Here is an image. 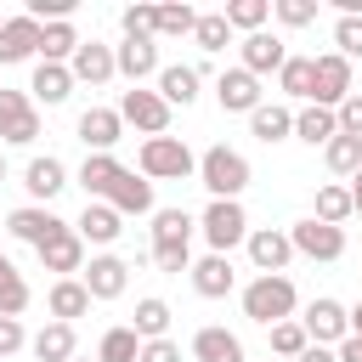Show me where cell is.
<instances>
[{
	"instance_id": "obj_1",
	"label": "cell",
	"mask_w": 362,
	"mask_h": 362,
	"mask_svg": "<svg viewBox=\"0 0 362 362\" xmlns=\"http://www.w3.org/2000/svg\"><path fill=\"white\" fill-rule=\"evenodd\" d=\"M192 215L187 209H153V266L181 277L192 272Z\"/></svg>"
},
{
	"instance_id": "obj_2",
	"label": "cell",
	"mask_w": 362,
	"mask_h": 362,
	"mask_svg": "<svg viewBox=\"0 0 362 362\" xmlns=\"http://www.w3.org/2000/svg\"><path fill=\"white\" fill-rule=\"evenodd\" d=\"M294 305H300V288L288 283V272L255 277V283L243 288V317H249V322H260V328L288 322V317H294Z\"/></svg>"
},
{
	"instance_id": "obj_3",
	"label": "cell",
	"mask_w": 362,
	"mask_h": 362,
	"mask_svg": "<svg viewBox=\"0 0 362 362\" xmlns=\"http://www.w3.org/2000/svg\"><path fill=\"white\" fill-rule=\"evenodd\" d=\"M198 181L209 187V198H238V192L249 187V158H243L238 147L215 141V147L198 158Z\"/></svg>"
},
{
	"instance_id": "obj_4",
	"label": "cell",
	"mask_w": 362,
	"mask_h": 362,
	"mask_svg": "<svg viewBox=\"0 0 362 362\" xmlns=\"http://www.w3.org/2000/svg\"><path fill=\"white\" fill-rule=\"evenodd\" d=\"M192 170H198V158L181 136H147L141 141V175L147 181H187Z\"/></svg>"
},
{
	"instance_id": "obj_5",
	"label": "cell",
	"mask_w": 362,
	"mask_h": 362,
	"mask_svg": "<svg viewBox=\"0 0 362 362\" xmlns=\"http://www.w3.org/2000/svg\"><path fill=\"white\" fill-rule=\"evenodd\" d=\"M198 232L209 238L215 255H232L238 243H249V215L238 198H209V209L198 215Z\"/></svg>"
},
{
	"instance_id": "obj_6",
	"label": "cell",
	"mask_w": 362,
	"mask_h": 362,
	"mask_svg": "<svg viewBox=\"0 0 362 362\" xmlns=\"http://www.w3.org/2000/svg\"><path fill=\"white\" fill-rule=\"evenodd\" d=\"M119 119L136 124L141 136H164V130H170V102H164L158 90H147V85H130V90L119 96Z\"/></svg>"
},
{
	"instance_id": "obj_7",
	"label": "cell",
	"mask_w": 362,
	"mask_h": 362,
	"mask_svg": "<svg viewBox=\"0 0 362 362\" xmlns=\"http://www.w3.org/2000/svg\"><path fill=\"white\" fill-rule=\"evenodd\" d=\"M288 243H294V255H305V260H339V255H345V226H328V221L305 215V221L288 226Z\"/></svg>"
},
{
	"instance_id": "obj_8",
	"label": "cell",
	"mask_w": 362,
	"mask_h": 362,
	"mask_svg": "<svg viewBox=\"0 0 362 362\" xmlns=\"http://www.w3.org/2000/svg\"><path fill=\"white\" fill-rule=\"evenodd\" d=\"M34 136H40V107H34V96H23V90H6V85H0V141L28 147Z\"/></svg>"
},
{
	"instance_id": "obj_9",
	"label": "cell",
	"mask_w": 362,
	"mask_h": 362,
	"mask_svg": "<svg viewBox=\"0 0 362 362\" xmlns=\"http://www.w3.org/2000/svg\"><path fill=\"white\" fill-rule=\"evenodd\" d=\"M305 334H311V345H339L345 334H351V311L339 305V300H328V294H317L311 305H305Z\"/></svg>"
},
{
	"instance_id": "obj_10",
	"label": "cell",
	"mask_w": 362,
	"mask_h": 362,
	"mask_svg": "<svg viewBox=\"0 0 362 362\" xmlns=\"http://www.w3.org/2000/svg\"><path fill=\"white\" fill-rule=\"evenodd\" d=\"M40 266L45 272H57V277H74V272H85V238L74 232V226H62V232H51L40 249Z\"/></svg>"
},
{
	"instance_id": "obj_11",
	"label": "cell",
	"mask_w": 362,
	"mask_h": 362,
	"mask_svg": "<svg viewBox=\"0 0 362 362\" xmlns=\"http://www.w3.org/2000/svg\"><path fill=\"white\" fill-rule=\"evenodd\" d=\"M40 23L28 17V11H17V17H6L0 23V68H11V62H28V57H40Z\"/></svg>"
},
{
	"instance_id": "obj_12",
	"label": "cell",
	"mask_w": 362,
	"mask_h": 362,
	"mask_svg": "<svg viewBox=\"0 0 362 362\" xmlns=\"http://www.w3.org/2000/svg\"><path fill=\"white\" fill-rule=\"evenodd\" d=\"M351 90H356V85H351V62H345L339 51H322V57H317V96H311V102L339 113V102H345Z\"/></svg>"
},
{
	"instance_id": "obj_13",
	"label": "cell",
	"mask_w": 362,
	"mask_h": 362,
	"mask_svg": "<svg viewBox=\"0 0 362 362\" xmlns=\"http://www.w3.org/2000/svg\"><path fill=\"white\" fill-rule=\"evenodd\" d=\"M215 102H221V113H255L260 107V79L238 62V68H226L215 79Z\"/></svg>"
},
{
	"instance_id": "obj_14",
	"label": "cell",
	"mask_w": 362,
	"mask_h": 362,
	"mask_svg": "<svg viewBox=\"0 0 362 362\" xmlns=\"http://www.w3.org/2000/svg\"><path fill=\"white\" fill-rule=\"evenodd\" d=\"M249 260H255V272H260V277L283 272V266L294 260L288 232H283V226H255V232H249Z\"/></svg>"
},
{
	"instance_id": "obj_15",
	"label": "cell",
	"mask_w": 362,
	"mask_h": 362,
	"mask_svg": "<svg viewBox=\"0 0 362 362\" xmlns=\"http://www.w3.org/2000/svg\"><path fill=\"white\" fill-rule=\"evenodd\" d=\"M79 283L90 288V300H119V294L130 288V266H124L119 255H96V260L79 272Z\"/></svg>"
},
{
	"instance_id": "obj_16",
	"label": "cell",
	"mask_w": 362,
	"mask_h": 362,
	"mask_svg": "<svg viewBox=\"0 0 362 362\" xmlns=\"http://www.w3.org/2000/svg\"><path fill=\"white\" fill-rule=\"evenodd\" d=\"M62 226H68V221H57L45 204H23V209H11V215H6V232H11L17 243H34V249H40L51 232H62Z\"/></svg>"
},
{
	"instance_id": "obj_17",
	"label": "cell",
	"mask_w": 362,
	"mask_h": 362,
	"mask_svg": "<svg viewBox=\"0 0 362 362\" xmlns=\"http://www.w3.org/2000/svg\"><path fill=\"white\" fill-rule=\"evenodd\" d=\"M102 204H113L119 215H153V181L136 175V170H119V181L107 187Z\"/></svg>"
},
{
	"instance_id": "obj_18",
	"label": "cell",
	"mask_w": 362,
	"mask_h": 362,
	"mask_svg": "<svg viewBox=\"0 0 362 362\" xmlns=\"http://www.w3.org/2000/svg\"><path fill=\"white\" fill-rule=\"evenodd\" d=\"M283 62H288V45L277 40V34H243V68L260 79V74H283Z\"/></svg>"
},
{
	"instance_id": "obj_19",
	"label": "cell",
	"mask_w": 362,
	"mask_h": 362,
	"mask_svg": "<svg viewBox=\"0 0 362 362\" xmlns=\"http://www.w3.org/2000/svg\"><path fill=\"white\" fill-rule=\"evenodd\" d=\"M74 79H85V85H107L113 74H119V57H113V45H102V40H85L79 51H74Z\"/></svg>"
},
{
	"instance_id": "obj_20",
	"label": "cell",
	"mask_w": 362,
	"mask_h": 362,
	"mask_svg": "<svg viewBox=\"0 0 362 362\" xmlns=\"http://www.w3.org/2000/svg\"><path fill=\"white\" fill-rule=\"evenodd\" d=\"M74 68L68 62H34V79H28V90H34V102H45V107H57V102H68L74 96Z\"/></svg>"
},
{
	"instance_id": "obj_21",
	"label": "cell",
	"mask_w": 362,
	"mask_h": 362,
	"mask_svg": "<svg viewBox=\"0 0 362 362\" xmlns=\"http://www.w3.org/2000/svg\"><path fill=\"white\" fill-rule=\"evenodd\" d=\"M119 130H124L119 107H85V113H79V141H85V153H107V147L119 141Z\"/></svg>"
},
{
	"instance_id": "obj_22",
	"label": "cell",
	"mask_w": 362,
	"mask_h": 362,
	"mask_svg": "<svg viewBox=\"0 0 362 362\" xmlns=\"http://www.w3.org/2000/svg\"><path fill=\"white\" fill-rule=\"evenodd\" d=\"M232 283H238L232 255H204V260H192V288H198L204 300H226Z\"/></svg>"
},
{
	"instance_id": "obj_23",
	"label": "cell",
	"mask_w": 362,
	"mask_h": 362,
	"mask_svg": "<svg viewBox=\"0 0 362 362\" xmlns=\"http://www.w3.org/2000/svg\"><path fill=\"white\" fill-rule=\"evenodd\" d=\"M198 85H204V74H198L192 62H170V68H158V96H164L170 107H192V102H198Z\"/></svg>"
},
{
	"instance_id": "obj_24",
	"label": "cell",
	"mask_w": 362,
	"mask_h": 362,
	"mask_svg": "<svg viewBox=\"0 0 362 362\" xmlns=\"http://www.w3.org/2000/svg\"><path fill=\"white\" fill-rule=\"evenodd\" d=\"M23 187H28V198L34 204H51L62 187H68V170H62V158H28V170H23Z\"/></svg>"
},
{
	"instance_id": "obj_25",
	"label": "cell",
	"mask_w": 362,
	"mask_h": 362,
	"mask_svg": "<svg viewBox=\"0 0 362 362\" xmlns=\"http://www.w3.org/2000/svg\"><path fill=\"white\" fill-rule=\"evenodd\" d=\"M28 351H34L40 362H74V356H79L74 322H57V317H51V322H45V328H40L34 339H28Z\"/></svg>"
},
{
	"instance_id": "obj_26",
	"label": "cell",
	"mask_w": 362,
	"mask_h": 362,
	"mask_svg": "<svg viewBox=\"0 0 362 362\" xmlns=\"http://www.w3.org/2000/svg\"><path fill=\"white\" fill-rule=\"evenodd\" d=\"M192 362H249V356H243V339L232 328H198L192 334Z\"/></svg>"
},
{
	"instance_id": "obj_27",
	"label": "cell",
	"mask_w": 362,
	"mask_h": 362,
	"mask_svg": "<svg viewBox=\"0 0 362 362\" xmlns=\"http://www.w3.org/2000/svg\"><path fill=\"white\" fill-rule=\"evenodd\" d=\"M294 136H300L305 147H328V141L339 136V113H334V107H317V102H305V107L294 113Z\"/></svg>"
},
{
	"instance_id": "obj_28",
	"label": "cell",
	"mask_w": 362,
	"mask_h": 362,
	"mask_svg": "<svg viewBox=\"0 0 362 362\" xmlns=\"http://www.w3.org/2000/svg\"><path fill=\"white\" fill-rule=\"evenodd\" d=\"M119 158L113 153H85V164H79V187H85V204H102L107 198V187L119 181Z\"/></svg>"
},
{
	"instance_id": "obj_29",
	"label": "cell",
	"mask_w": 362,
	"mask_h": 362,
	"mask_svg": "<svg viewBox=\"0 0 362 362\" xmlns=\"http://www.w3.org/2000/svg\"><path fill=\"white\" fill-rule=\"evenodd\" d=\"M113 57H119V74L130 85H141L147 74H158V40H124V45H113Z\"/></svg>"
},
{
	"instance_id": "obj_30",
	"label": "cell",
	"mask_w": 362,
	"mask_h": 362,
	"mask_svg": "<svg viewBox=\"0 0 362 362\" xmlns=\"http://www.w3.org/2000/svg\"><path fill=\"white\" fill-rule=\"evenodd\" d=\"M74 232H79L85 243H113V238L124 232V215H119L113 204H85V215L74 221Z\"/></svg>"
},
{
	"instance_id": "obj_31",
	"label": "cell",
	"mask_w": 362,
	"mask_h": 362,
	"mask_svg": "<svg viewBox=\"0 0 362 362\" xmlns=\"http://www.w3.org/2000/svg\"><path fill=\"white\" fill-rule=\"evenodd\" d=\"M45 305H51V317H57V322H74V317H85V311H90V288H85L79 277H57V283H51V294H45Z\"/></svg>"
},
{
	"instance_id": "obj_32",
	"label": "cell",
	"mask_w": 362,
	"mask_h": 362,
	"mask_svg": "<svg viewBox=\"0 0 362 362\" xmlns=\"http://www.w3.org/2000/svg\"><path fill=\"white\" fill-rule=\"evenodd\" d=\"M249 130H255V141L277 147V141H288V136H294V113H288V107H277V102H260V107L249 113Z\"/></svg>"
},
{
	"instance_id": "obj_33",
	"label": "cell",
	"mask_w": 362,
	"mask_h": 362,
	"mask_svg": "<svg viewBox=\"0 0 362 362\" xmlns=\"http://www.w3.org/2000/svg\"><path fill=\"white\" fill-rule=\"evenodd\" d=\"M277 85H283V96L311 102V96H317V57H288L283 74H277Z\"/></svg>"
},
{
	"instance_id": "obj_34",
	"label": "cell",
	"mask_w": 362,
	"mask_h": 362,
	"mask_svg": "<svg viewBox=\"0 0 362 362\" xmlns=\"http://www.w3.org/2000/svg\"><path fill=\"white\" fill-rule=\"evenodd\" d=\"M96 362H141V334H136L130 322L107 328V334H102V345H96Z\"/></svg>"
},
{
	"instance_id": "obj_35",
	"label": "cell",
	"mask_w": 362,
	"mask_h": 362,
	"mask_svg": "<svg viewBox=\"0 0 362 362\" xmlns=\"http://www.w3.org/2000/svg\"><path fill=\"white\" fill-rule=\"evenodd\" d=\"M79 45H85V40L74 34V23H45V34H40V62H74Z\"/></svg>"
},
{
	"instance_id": "obj_36",
	"label": "cell",
	"mask_w": 362,
	"mask_h": 362,
	"mask_svg": "<svg viewBox=\"0 0 362 362\" xmlns=\"http://www.w3.org/2000/svg\"><path fill=\"white\" fill-rule=\"evenodd\" d=\"M311 215L317 221H328V226H345L356 209H351V187H339V181H328V187H317V204H311Z\"/></svg>"
},
{
	"instance_id": "obj_37",
	"label": "cell",
	"mask_w": 362,
	"mask_h": 362,
	"mask_svg": "<svg viewBox=\"0 0 362 362\" xmlns=\"http://www.w3.org/2000/svg\"><path fill=\"white\" fill-rule=\"evenodd\" d=\"M130 328L141 334V345H147V339H170V305H164L158 294L136 300V322H130Z\"/></svg>"
},
{
	"instance_id": "obj_38",
	"label": "cell",
	"mask_w": 362,
	"mask_h": 362,
	"mask_svg": "<svg viewBox=\"0 0 362 362\" xmlns=\"http://www.w3.org/2000/svg\"><path fill=\"white\" fill-rule=\"evenodd\" d=\"M28 311V283H23V272L0 255V317H23Z\"/></svg>"
},
{
	"instance_id": "obj_39",
	"label": "cell",
	"mask_w": 362,
	"mask_h": 362,
	"mask_svg": "<svg viewBox=\"0 0 362 362\" xmlns=\"http://www.w3.org/2000/svg\"><path fill=\"white\" fill-rule=\"evenodd\" d=\"M192 40H198V51H226L232 45V23H226V11H204L198 17V28H192Z\"/></svg>"
},
{
	"instance_id": "obj_40",
	"label": "cell",
	"mask_w": 362,
	"mask_h": 362,
	"mask_svg": "<svg viewBox=\"0 0 362 362\" xmlns=\"http://www.w3.org/2000/svg\"><path fill=\"white\" fill-rule=\"evenodd\" d=\"M322 158H328L334 175H356V170H362V141H356V136H334V141L322 147Z\"/></svg>"
},
{
	"instance_id": "obj_41",
	"label": "cell",
	"mask_w": 362,
	"mask_h": 362,
	"mask_svg": "<svg viewBox=\"0 0 362 362\" xmlns=\"http://www.w3.org/2000/svg\"><path fill=\"white\" fill-rule=\"evenodd\" d=\"M198 28V11L192 6H153V34H192Z\"/></svg>"
},
{
	"instance_id": "obj_42",
	"label": "cell",
	"mask_w": 362,
	"mask_h": 362,
	"mask_svg": "<svg viewBox=\"0 0 362 362\" xmlns=\"http://www.w3.org/2000/svg\"><path fill=\"white\" fill-rule=\"evenodd\" d=\"M272 351H277V356H305V351H311V334H305V322H300V317L277 322V328H272Z\"/></svg>"
},
{
	"instance_id": "obj_43",
	"label": "cell",
	"mask_w": 362,
	"mask_h": 362,
	"mask_svg": "<svg viewBox=\"0 0 362 362\" xmlns=\"http://www.w3.org/2000/svg\"><path fill=\"white\" fill-rule=\"evenodd\" d=\"M266 17H272V0H232V6H226V23L243 28V34H260Z\"/></svg>"
},
{
	"instance_id": "obj_44",
	"label": "cell",
	"mask_w": 362,
	"mask_h": 362,
	"mask_svg": "<svg viewBox=\"0 0 362 362\" xmlns=\"http://www.w3.org/2000/svg\"><path fill=\"white\" fill-rule=\"evenodd\" d=\"M334 51H339L345 62L362 57V17H339V23H334Z\"/></svg>"
},
{
	"instance_id": "obj_45",
	"label": "cell",
	"mask_w": 362,
	"mask_h": 362,
	"mask_svg": "<svg viewBox=\"0 0 362 362\" xmlns=\"http://www.w3.org/2000/svg\"><path fill=\"white\" fill-rule=\"evenodd\" d=\"M272 11H277L283 28H305V23H317V0H272Z\"/></svg>"
},
{
	"instance_id": "obj_46",
	"label": "cell",
	"mask_w": 362,
	"mask_h": 362,
	"mask_svg": "<svg viewBox=\"0 0 362 362\" xmlns=\"http://www.w3.org/2000/svg\"><path fill=\"white\" fill-rule=\"evenodd\" d=\"M119 28H124V40H158V34H153V6H130V11L119 17Z\"/></svg>"
},
{
	"instance_id": "obj_47",
	"label": "cell",
	"mask_w": 362,
	"mask_h": 362,
	"mask_svg": "<svg viewBox=\"0 0 362 362\" xmlns=\"http://www.w3.org/2000/svg\"><path fill=\"white\" fill-rule=\"evenodd\" d=\"M28 345V334H23V317H0V362L6 356H17Z\"/></svg>"
},
{
	"instance_id": "obj_48",
	"label": "cell",
	"mask_w": 362,
	"mask_h": 362,
	"mask_svg": "<svg viewBox=\"0 0 362 362\" xmlns=\"http://www.w3.org/2000/svg\"><path fill=\"white\" fill-rule=\"evenodd\" d=\"M339 136H356V141H362V90H351V96L339 102Z\"/></svg>"
},
{
	"instance_id": "obj_49",
	"label": "cell",
	"mask_w": 362,
	"mask_h": 362,
	"mask_svg": "<svg viewBox=\"0 0 362 362\" xmlns=\"http://www.w3.org/2000/svg\"><path fill=\"white\" fill-rule=\"evenodd\" d=\"M141 362H181V345L175 339H147L141 345Z\"/></svg>"
},
{
	"instance_id": "obj_50",
	"label": "cell",
	"mask_w": 362,
	"mask_h": 362,
	"mask_svg": "<svg viewBox=\"0 0 362 362\" xmlns=\"http://www.w3.org/2000/svg\"><path fill=\"white\" fill-rule=\"evenodd\" d=\"M339 362H362V339H356V334L339 339Z\"/></svg>"
},
{
	"instance_id": "obj_51",
	"label": "cell",
	"mask_w": 362,
	"mask_h": 362,
	"mask_svg": "<svg viewBox=\"0 0 362 362\" xmlns=\"http://www.w3.org/2000/svg\"><path fill=\"white\" fill-rule=\"evenodd\" d=\"M300 362H339V351H328V345H311Z\"/></svg>"
},
{
	"instance_id": "obj_52",
	"label": "cell",
	"mask_w": 362,
	"mask_h": 362,
	"mask_svg": "<svg viewBox=\"0 0 362 362\" xmlns=\"http://www.w3.org/2000/svg\"><path fill=\"white\" fill-rule=\"evenodd\" d=\"M351 209H356V215H362V170H356V175H351Z\"/></svg>"
},
{
	"instance_id": "obj_53",
	"label": "cell",
	"mask_w": 362,
	"mask_h": 362,
	"mask_svg": "<svg viewBox=\"0 0 362 362\" xmlns=\"http://www.w3.org/2000/svg\"><path fill=\"white\" fill-rule=\"evenodd\" d=\"M356 322H362V300H356V305H351V328H356Z\"/></svg>"
},
{
	"instance_id": "obj_54",
	"label": "cell",
	"mask_w": 362,
	"mask_h": 362,
	"mask_svg": "<svg viewBox=\"0 0 362 362\" xmlns=\"http://www.w3.org/2000/svg\"><path fill=\"white\" fill-rule=\"evenodd\" d=\"M0 181H6V153H0Z\"/></svg>"
},
{
	"instance_id": "obj_55",
	"label": "cell",
	"mask_w": 362,
	"mask_h": 362,
	"mask_svg": "<svg viewBox=\"0 0 362 362\" xmlns=\"http://www.w3.org/2000/svg\"><path fill=\"white\" fill-rule=\"evenodd\" d=\"M351 334H356V339H362V322H356V328H351Z\"/></svg>"
},
{
	"instance_id": "obj_56",
	"label": "cell",
	"mask_w": 362,
	"mask_h": 362,
	"mask_svg": "<svg viewBox=\"0 0 362 362\" xmlns=\"http://www.w3.org/2000/svg\"><path fill=\"white\" fill-rule=\"evenodd\" d=\"M74 362H85V356H74ZM90 362H96V356H90Z\"/></svg>"
},
{
	"instance_id": "obj_57",
	"label": "cell",
	"mask_w": 362,
	"mask_h": 362,
	"mask_svg": "<svg viewBox=\"0 0 362 362\" xmlns=\"http://www.w3.org/2000/svg\"><path fill=\"white\" fill-rule=\"evenodd\" d=\"M0 23H6V17H0Z\"/></svg>"
}]
</instances>
